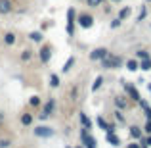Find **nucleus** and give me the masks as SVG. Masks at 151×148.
I'll return each instance as SVG.
<instances>
[{"mask_svg":"<svg viewBox=\"0 0 151 148\" xmlns=\"http://www.w3.org/2000/svg\"><path fill=\"white\" fill-rule=\"evenodd\" d=\"M55 108H58V100H55L54 96H50L46 102H42L40 106V114H37V117L40 119V121H46V119H50L52 115H54Z\"/></svg>","mask_w":151,"mask_h":148,"instance_id":"f257e3e1","label":"nucleus"},{"mask_svg":"<svg viewBox=\"0 0 151 148\" xmlns=\"http://www.w3.org/2000/svg\"><path fill=\"white\" fill-rule=\"evenodd\" d=\"M100 63H101L103 69H121V67L124 66V60H122L121 56L111 54V52H109L105 58H101V60H100Z\"/></svg>","mask_w":151,"mask_h":148,"instance_id":"f03ea898","label":"nucleus"},{"mask_svg":"<svg viewBox=\"0 0 151 148\" xmlns=\"http://www.w3.org/2000/svg\"><path fill=\"white\" fill-rule=\"evenodd\" d=\"M75 25H77V10L75 6L67 8V14H65V33L69 37H75Z\"/></svg>","mask_w":151,"mask_h":148,"instance_id":"7ed1b4c3","label":"nucleus"},{"mask_svg":"<svg viewBox=\"0 0 151 148\" xmlns=\"http://www.w3.org/2000/svg\"><path fill=\"white\" fill-rule=\"evenodd\" d=\"M94 23H96V19H94L92 14H88V12H81V14H77V25L82 27V29H92Z\"/></svg>","mask_w":151,"mask_h":148,"instance_id":"20e7f679","label":"nucleus"},{"mask_svg":"<svg viewBox=\"0 0 151 148\" xmlns=\"http://www.w3.org/2000/svg\"><path fill=\"white\" fill-rule=\"evenodd\" d=\"M33 133H35V137H38V139H52L55 135V131L52 129L50 125H44V123H40V125H37L33 129Z\"/></svg>","mask_w":151,"mask_h":148,"instance_id":"39448f33","label":"nucleus"},{"mask_svg":"<svg viewBox=\"0 0 151 148\" xmlns=\"http://www.w3.org/2000/svg\"><path fill=\"white\" fill-rule=\"evenodd\" d=\"M52 44H48V42H42L40 44V50H38V60H40V63H50V60H52Z\"/></svg>","mask_w":151,"mask_h":148,"instance_id":"423d86ee","label":"nucleus"},{"mask_svg":"<svg viewBox=\"0 0 151 148\" xmlns=\"http://www.w3.org/2000/svg\"><path fill=\"white\" fill-rule=\"evenodd\" d=\"M81 142H82V146H84V148H98L96 139H94L92 135H90V131L84 129V127L81 129Z\"/></svg>","mask_w":151,"mask_h":148,"instance_id":"0eeeda50","label":"nucleus"},{"mask_svg":"<svg viewBox=\"0 0 151 148\" xmlns=\"http://www.w3.org/2000/svg\"><path fill=\"white\" fill-rule=\"evenodd\" d=\"M122 87H124L126 94H128V100H132V102H140V100H142V94H140V90H138L136 87L132 85V83H128V81H122Z\"/></svg>","mask_w":151,"mask_h":148,"instance_id":"6e6552de","label":"nucleus"},{"mask_svg":"<svg viewBox=\"0 0 151 148\" xmlns=\"http://www.w3.org/2000/svg\"><path fill=\"white\" fill-rule=\"evenodd\" d=\"M113 104H115L117 110H122V112H126L130 108V100H128V96H124V94H117V96L113 98Z\"/></svg>","mask_w":151,"mask_h":148,"instance_id":"1a4fd4ad","label":"nucleus"},{"mask_svg":"<svg viewBox=\"0 0 151 148\" xmlns=\"http://www.w3.org/2000/svg\"><path fill=\"white\" fill-rule=\"evenodd\" d=\"M107 54H109V50H107L105 46H98V48H94L90 52V62H100V60L105 58Z\"/></svg>","mask_w":151,"mask_h":148,"instance_id":"9d476101","label":"nucleus"},{"mask_svg":"<svg viewBox=\"0 0 151 148\" xmlns=\"http://www.w3.org/2000/svg\"><path fill=\"white\" fill-rule=\"evenodd\" d=\"M14 12V2L12 0H0V15H10Z\"/></svg>","mask_w":151,"mask_h":148,"instance_id":"9b49d317","label":"nucleus"},{"mask_svg":"<svg viewBox=\"0 0 151 148\" xmlns=\"http://www.w3.org/2000/svg\"><path fill=\"white\" fill-rule=\"evenodd\" d=\"M78 121H81V127H84V129H92V119H90V115L86 114V112H78Z\"/></svg>","mask_w":151,"mask_h":148,"instance_id":"f8f14e48","label":"nucleus"},{"mask_svg":"<svg viewBox=\"0 0 151 148\" xmlns=\"http://www.w3.org/2000/svg\"><path fill=\"white\" fill-rule=\"evenodd\" d=\"M128 133H130V139H132V141H140V139L144 137V129L138 127V125H130Z\"/></svg>","mask_w":151,"mask_h":148,"instance_id":"ddd939ff","label":"nucleus"},{"mask_svg":"<svg viewBox=\"0 0 151 148\" xmlns=\"http://www.w3.org/2000/svg\"><path fill=\"white\" fill-rule=\"evenodd\" d=\"M2 42H4L6 46H14L15 42H17V35H15L14 31H8V33L2 35Z\"/></svg>","mask_w":151,"mask_h":148,"instance_id":"4468645a","label":"nucleus"},{"mask_svg":"<svg viewBox=\"0 0 151 148\" xmlns=\"http://www.w3.org/2000/svg\"><path fill=\"white\" fill-rule=\"evenodd\" d=\"M35 121V114H31V112H25V114H21V117H19V123H21L23 127H31Z\"/></svg>","mask_w":151,"mask_h":148,"instance_id":"2eb2a0df","label":"nucleus"},{"mask_svg":"<svg viewBox=\"0 0 151 148\" xmlns=\"http://www.w3.org/2000/svg\"><path fill=\"white\" fill-rule=\"evenodd\" d=\"M33 58H35V50L33 48H23L21 54H19V60H21L23 63H29Z\"/></svg>","mask_w":151,"mask_h":148,"instance_id":"dca6fc26","label":"nucleus"},{"mask_svg":"<svg viewBox=\"0 0 151 148\" xmlns=\"http://www.w3.org/2000/svg\"><path fill=\"white\" fill-rule=\"evenodd\" d=\"M27 37H29V41L37 42V44H42V42H44V33H42V31H31Z\"/></svg>","mask_w":151,"mask_h":148,"instance_id":"f3484780","label":"nucleus"},{"mask_svg":"<svg viewBox=\"0 0 151 148\" xmlns=\"http://www.w3.org/2000/svg\"><path fill=\"white\" fill-rule=\"evenodd\" d=\"M132 15V6H122L121 10H119V14H117V17L121 19V21H126V19Z\"/></svg>","mask_w":151,"mask_h":148,"instance_id":"a211bd4d","label":"nucleus"},{"mask_svg":"<svg viewBox=\"0 0 151 148\" xmlns=\"http://www.w3.org/2000/svg\"><path fill=\"white\" fill-rule=\"evenodd\" d=\"M75 63H77V58H75V56H69V58L65 60V63H63V67H61V73H69Z\"/></svg>","mask_w":151,"mask_h":148,"instance_id":"6ab92c4d","label":"nucleus"},{"mask_svg":"<svg viewBox=\"0 0 151 148\" xmlns=\"http://www.w3.org/2000/svg\"><path fill=\"white\" fill-rule=\"evenodd\" d=\"M124 67H126L128 71H132V73H134V71L140 69V62H138L136 58H130V60H126V62H124Z\"/></svg>","mask_w":151,"mask_h":148,"instance_id":"aec40b11","label":"nucleus"},{"mask_svg":"<svg viewBox=\"0 0 151 148\" xmlns=\"http://www.w3.org/2000/svg\"><path fill=\"white\" fill-rule=\"evenodd\" d=\"M48 85H50V89H58V87L61 85V77H59L58 73H52L50 79H48Z\"/></svg>","mask_w":151,"mask_h":148,"instance_id":"412c9836","label":"nucleus"},{"mask_svg":"<svg viewBox=\"0 0 151 148\" xmlns=\"http://www.w3.org/2000/svg\"><path fill=\"white\" fill-rule=\"evenodd\" d=\"M96 125L100 127L101 131H105V133H107V129H109V121H107L103 115H96Z\"/></svg>","mask_w":151,"mask_h":148,"instance_id":"4be33fe9","label":"nucleus"},{"mask_svg":"<svg viewBox=\"0 0 151 148\" xmlns=\"http://www.w3.org/2000/svg\"><path fill=\"white\" fill-rule=\"evenodd\" d=\"M113 117H115V121L121 123V125H124V123H126V115L122 114V110H117V108H115V110H113Z\"/></svg>","mask_w":151,"mask_h":148,"instance_id":"5701e85b","label":"nucleus"},{"mask_svg":"<svg viewBox=\"0 0 151 148\" xmlns=\"http://www.w3.org/2000/svg\"><path fill=\"white\" fill-rule=\"evenodd\" d=\"M29 106L31 108H40L42 106V98L38 96V94H33V96L29 98Z\"/></svg>","mask_w":151,"mask_h":148,"instance_id":"b1692460","label":"nucleus"},{"mask_svg":"<svg viewBox=\"0 0 151 148\" xmlns=\"http://www.w3.org/2000/svg\"><path fill=\"white\" fill-rule=\"evenodd\" d=\"M105 139H107V142H109L111 146H119V144H121V139H119L115 133H107Z\"/></svg>","mask_w":151,"mask_h":148,"instance_id":"393cba45","label":"nucleus"},{"mask_svg":"<svg viewBox=\"0 0 151 148\" xmlns=\"http://www.w3.org/2000/svg\"><path fill=\"white\" fill-rule=\"evenodd\" d=\"M101 85H103V75H98L92 83V93H98V90L101 89Z\"/></svg>","mask_w":151,"mask_h":148,"instance_id":"a878e982","label":"nucleus"},{"mask_svg":"<svg viewBox=\"0 0 151 148\" xmlns=\"http://www.w3.org/2000/svg\"><path fill=\"white\" fill-rule=\"evenodd\" d=\"M140 69L142 71H151V56L145 60H140Z\"/></svg>","mask_w":151,"mask_h":148,"instance_id":"bb28decb","label":"nucleus"},{"mask_svg":"<svg viewBox=\"0 0 151 148\" xmlns=\"http://www.w3.org/2000/svg\"><path fill=\"white\" fill-rule=\"evenodd\" d=\"M134 58L140 62V60H145V58H149V52L147 50H144V48H140V50H136L134 52Z\"/></svg>","mask_w":151,"mask_h":148,"instance_id":"cd10ccee","label":"nucleus"},{"mask_svg":"<svg viewBox=\"0 0 151 148\" xmlns=\"http://www.w3.org/2000/svg\"><path fill=\"white\" fill-rule=\"evenodd\" d=\"M84 4L90 8V10H96V8H100L103 4V0H84Z\"/></svg>","mask_w":151,"mask_h":148,"instance_id":"c85d7f7f","label":"nucleus"},{"mask_svg":"<svg viewBox=\"0 0 151 148\" xmlns=\"http://www.w3.org/2000/svg\"><path fill=\"white\" fill-rule=\"evenodd\" d=\"M121 25H122V21H121L119 17H113V19H111V23H109V27H111V29H119Z\"/></svg>","mask_w":151,"mask_h":148,"instance_id":"c756f323","label":"nucleus"},{"mask_svg":"<svg viewBox=\"0 0 151 148\" xmlns=\"http://www.w3.org/2000/svg\"><path fill=\"white\" fill-rule=\"evenodd\" d=\"M145 15H147V6H142V10H140V15H138V21H144L145 19Z\"/></svg>","mask_w":151,"mask_h":148,"instance_id":"7c9ffc66","label":"nucleus"},{"mask_svg":"<svg viewBox=\"0 0 151 148\" xmlns=\"http://www.w3.org/2000/svg\"><path fill=\"white\" fill-rule=\"evenodd\" d=\"M142 129H144V135H151V119L145 121V125L142 127Z\"/></svg>","mask_w":151,"mask_h":148,"instance_id":"2f4dec72","label":"nucleus"},{"mask_svg":"<svg viewBox=\"0 0 151 148\" xmlns=\"http://www.w3.org/2000/svg\"><path fill=\"white\" fill-rule=\"evenodd\" d=\"M10 146H12L10 139H0V148H10Z\"/></svg>","mask_w":151,"mask_h":148,"instance_id":"473e14b6","label":"nucleus"},{"mask_svg":"<svg viewBox=\"0 0 151 148\" xmlns=\"http://www.w3.org/2000/svg\"><path fill=\"white\" fill-rule=\"evenodd\" d=\"M144 110V114H145V119H151V106H145V108H142Z\"/></svg>","mask_w":151,"mask_h":148,"instance_id":"72a5a7b5","label":"nucleus"},{"mask_svg":"<svg viewBox=\"0 0 151 148\" xmlns=\"http://www.w3.org/2000/svg\"><path fill=\"white\" fill-rule=\"evenodd\" d=\"M4 123H6V114L0 110V127H4Z\"/></svg>","mask_w":151,"mask_h":148,"instance_id":"f704fd0d","label":"nucleus"},{"mask_svg":"<svg viewBox=\"0 0 151 148\" xmlns=\"http://www.w3.org/2000/svg\"><path fill=\"white\" fill-rule=\"evenodd\" d=\"M128 148H142V146L138 144V141H132V144H128Z\"/></svg>","mask_w":151,"mask_h":148,"instance_id":"c9c22d12","label":"nucleus"},{"mask_svg":"<svg viewBox=\"0 0 151 148\" xmlns=\"http://www.w3.org/2000/svg\"><path fill=\"white\" fill-rule=\"evenodd\" d=\"M103 12H105V14H111V12H113V6H105V8H103Z\"/></svg>","mask_w":151,"mask_h":148,"instance_id":"e433bc0d","label":"nucleus"},{"mask_svg":"<svg viewBox=\"0 0 151 148\" xmlns=\"http://www.w3.org/2000/svg\"><path fill=\"white\" fill-rule=\"evenodd\" d=\"M109 2H111V4H121L122 0H109Z\"/></svg>","mask_w":151,"mask_h":148,"instance_id":"4c0bfd02","label":"nucleus"},{"mask_svg":"<svg viewBox=\"0 0 151 148\" xmlns=\"http://www.w3.org/2000/svg\"><path fill=\"white\" fill-rule=\"evenodd\" d=\"M75 148H84V146H82V144H81V146H75Z\"/></svg>","mask_w":151,"mask_h":148,"instance_id":"58836bf2","label":"nucleus"},{"mask_svg":"<svg viewBox=\"0 0 151 148\" xmlns=\"http://www.w3.org/2000/svg\"><path fill=\"white\" fill-rule=\"evenodd\" d=\"M147 89H149V90H151V85H147Z\"/></svg>","mask_w":151,"mask_h":148,"instance_id":"ea45409f","label":"nucleus"},{"mask_svg":"<svg viewBox=\"0 0 151 148\" xmlns=\"http://www.w3.org/2000/svg\"><path fill=\"white\" fill-rule=\"evenodd\" d=\"M77 2H84V0H77Z\"/></svg>","mask_w":151,"mask_h":148,"instance_id":"a19ab883","label":"nucleus"},{"mask_svg":"<svg viewBox=\"0 0 151 148\" xmlns=\"http://www.w3.org/2000/svg\"><path fill=\"white\" fill-rule=\"evenodd\" d=\"M19 2H27V0H19Z\"/></svg>","mask_w":151,"mask_h":148,"instance_id":"79ce46f5","label":"nucleus"},{"mask_svg":"<svg viewBox=\"0 0 151 148\" xmlns=\"http://www.w3.org/2000/svg\"><path fill=\"white\" fill-rule=\"evenodd\" d=\"M145 2H149V4H151V0H145Z\"/></svg>","mask_w":151,"mask_h":148,"instance_id":"37998d69","label":"nucleus"},{"mask_svg":"<svg viewBox=\"0 0 151 148\" xmlns=\"http://www.w3.org/2000/svg\"><path fill=\"white\" fill-rule=\"evenodd\" d=\"M149 29H151V23H149Z\"/></svg>","mask_w":151,"mask_h":148,"instance_id":"c03bdc74","label":"nucleus"},{"mask_svg":"<svg viewBox=\"0 0 151 148\" xmlns=\"http://www.w3.org/2000/svg\"><path fill=\"white\" fill-rule=\"evenodd\" d=\"M65 148H71V146H65Z\"/></svg>","mask_w":151,"mask_h":148,"instance_id":"a18cd8bd","label":"nucleus"},{"mask_svg":"<svg viewBox=\"0 0 151 148\" xmlns=\"http://www.w3.org/2000/svg\"><path fill=\"white\" fill-rule=\"evenodd\" d=\"M103 2H107V0H103Z\"/></svg>","mask_w":151,"mask_h":148,"instance_id":"49530a36","label":"nucleus"}]
</instances>
